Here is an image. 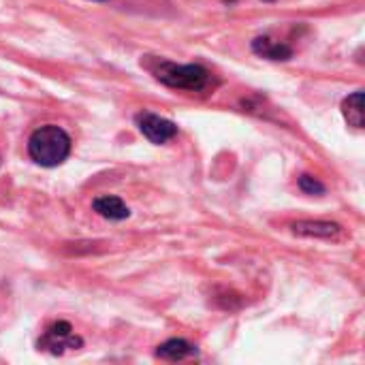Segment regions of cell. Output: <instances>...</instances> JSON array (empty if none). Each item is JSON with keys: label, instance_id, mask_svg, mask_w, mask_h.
I'll return each instance as SVG.
<instances>
[{"label": "cell", "instance_id": "cell-1", "mask_svg": "<svg viewBox=\"0 0 365 365\" xmlns=\"http://www.w3.org/2000/svg\"><path fill=\"white\" fill-rule=\"evenodd\" d=\"M28 154L41 167H58L71 154V137L60 126H41L28 139Z\"/></svg>", "mask_w": 365, "mask_h": 365}, {"label": "cell", "instance_id": "cell-2", "mask_svg": "<svg viewBox=\"0 0 365 365\" xmlns=\"http://www.w3.org/2000/svg\"><path fill=\"white\" fill-rule=\"evenodd\" d=\"M154 77L175 90H203L210 81V73L199 66V64H175L169 60H160L156 62V66H152Z\"/></svg>", "mask_w": 365, "mask_h": 365}, {"label": "cell", "instance_id": "cell-3", "mask_svg": "<svg viewBox=\"0 0 365 365\" xmlns=\"http://www.w3.org/2000/svg\"><path fill=\"white\" fill-rule=\"evenodd\" d=\"M81 344H83L81 338H77L73 334V327L66 321H58L51 327H47L45 336L38 342V346L43 351H49L53 355H62L66 351H77V349H81Z\"/></svg>", "mask_w": 365, "mask_h": 365}, {"label": "cell", "instance_id": "cell-4", "mask_svg": "<svg viewBox=\"0 0 365 365\" xmlns=\"http://www.w3.org/2000/svg\"><path fill=\"white\" fill-rule=\"evenodd\" d=\"M135 122L139 126V130L143 133V137H148L152 143H167L169 139H173L178 135V126L167 120V118H160L156 113H150V111H141L135 115Z\"/></svg>", "mask_w": 365, "mask_h": 365}, {"label": "cell", "instance_id": "cell-5", "mask_svg": "<svg viewBox=\"0 0 365 365\" xmlns=\"http://www.w3.org/2000/svg\"><path fill=\"white\" fill-rule=\"evenodd\" d=\"M252 51L267 58V60H289L293 56V49L284 43H278L269 36H259L252 41Z\"/></svg>", "mask_w": 365, "mask_h": 365}, {"label": "cell", "instance_id": "cell-6", "mask_svg": "<svg viewBox=\"0 0 365 365\" xmlns=\"http://www.w3.org/2000/svg\"><path fill=\"white\" fill-rule=\"evenodd\" d=\"M92 207L98 216H103L107 220H124L130 216V210L118 197H98V199H94Z\"/></svg>", "mask_w": 365, "mask_h": 365}, {"label": "cell", "instance_id": "cell-7", "mask_svg": "<svg viewBox=\"0 0 365 365\" xmlns=\"http://www.w3.org/2000/svg\"><path fill=\"white\" fill-rule=\"evenodd\" d=\"M293 231L304 237H334L340 233V227L334 222H321V220H299L293 225Z\"/></svg>", "mask_w": 365, "mask_h": 365}, {"label": "cell", "instance_id": "cell-8", "mask_svg": "<svg viewBox=\"0 0 365 365\" xmlns=\"http://www.w3.org/2000/svg\"><path fill=\"white\" fill-rule=\"evenodd\" d=\"M156 355L160 359H167V361H180V359H186L190 355H197V349L192 344H188L186 340L173 338V340H167L165 344H160Z\"/></svg>", "mask_w": 365, "mask_h": 365}, {"label": "cell", "instance_id": "cell-9", "mask_svg": "<svg viewBox=\"0 0 365 365\" xmlns=\"http://www.w3.org/2000/svg\"><path fill=\"white\" fill-rule=\"evenodd\" d=\"M342 113L346 122L355 128H364V92H355L344 98L342 103Z\"/></svg>", "mask_w": 365, "mask_h": 365}, {"label": "cell", "instance_id": "cell-10", "mask_svg": "<svg viewBox=\"0 0 365 365\" xmlns=\"http://www.w3.org/2000/svg\"><path fill=\"white\" fill-rule=\"evenodd\" d=\"M299 188L304 192H308V195H323L325 192V186L319 180H314L312 175H302L299 178Z\"/></svg>", "mask_w": 365, "mask_h": 365}]
</instances>
